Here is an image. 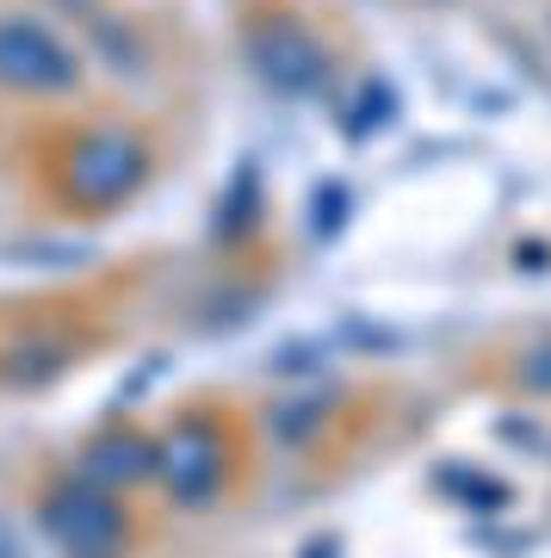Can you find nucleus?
Returning <instances> with one entry per match:
<instances>
[{
	"mask_svg": "<svg viewBox=\"0 0 551 558\" xmlns=\"http://www.w3.org/2000/svg\"><path fill=\"white\" fill-rule=\"evenodd\" d=\"M44 527L69 558H119L124 553V515L99 497L94 484H62L44 502Z\"/></svg>",
	"mask_w": 551,
	"mask_h": 558,
	"instance_id": "nucleus-1",
	"label": "nucleus"
},
{
	"mask_svg": "<svg viewBox=\"0 0 551 558\" xmlns=\"http://www.w3.org/2000/svg\"><path fill=\"white\" fill-rule=\"evenodd\" d=\"M0 75L20 81V87H62L69 81V62L32 25H0Z\"/></svg>",
	"mask_w": 551,
	"mask_h": 558,
	"instance_id": "nucleus-2",
	"label": "nucleus"
},
{
	"mask_svg": "<svg viewBox=\"0 0 551 558\" xmlns=\"http://www.w3.org/2000/svg\"><path fill=\"white\" fill-rule=\"evenodd\" d=\"M0 558H13V534L7 527H0Z\"/></svg>",
	"mask_w": 551,
	"mask_h": 558,
	"instance_id": "nucleus-3",
	"label": "nucleus"
}]
</instances>
